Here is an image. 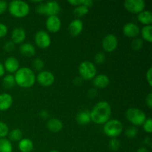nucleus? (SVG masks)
<instances>
[{
  "mask_svg": "<svg viewBox=\"0 0 152 152\" xmlns=\"http://www.w3.org/2000/svg\"><path fill=\"white\" fill-rule=\"evenodd\" d=\"M145 103H146L147 106L149 108H151L152 107V93L150 92V93L148 94V95L145 97Z\"/></svg>",
  "mask_w": 152,
  "mask_h": 152,
  "instance_id": "nucleus-41",
  "label": "nucleus"
},
{
  "mask_svg": "<svg viewBox=\"0 0 152 152\" xmlns=\"http://www.w3.org/2000/svg\"><path fill=\"white\" fill-rule=\"evenodd\" d=\"M142 128L143 130L145 131L146 133L151 134L152 133V120L151 118H147L146 120L142 124Z\"/></svg>",
  "mask_w": 152,
  "mask_h": 152,
  "instance_id": "nucleus-34",
  "label": "nucleus"
},
{
  "mask_svg": "<svg viewBox=\"0 0 152 152\" xmlns=\"http://www.w3.org/2000/svg\"><path fill=\"white\" fill-rule=\"evenodd\" d=\"M83 21L80 19H75L71 21L68 25V32L72 37H78L83 32Z\"/></svg>",
  "mask_w": 152,
  "mask_h": 152,
  "instance_id": "nucleus-13",
  "label": "nucleus"
},
{
  "mask_svg": "<svg viewBox=\"0 0 152 152\" xmlns=\"http://www.w3.org/2000/svg\"><path fill=\"white\" fill-rule=\"evenodd\" d=\"M45 26L48 31L50 33L59 32L62 26V22L58 16H48L45 22Z\"/></svg>",
  "mask_w": 152,
  "mask_h": 152,
  "instance_id": "nucleus-11",
  "label": "nucleus"
},
{
  "mask_svg": "<svg viewBox=\"0 0 152 152\" xmlns=\"http://www.w3.org/2000/svg\"><path fill=\"white\" fill-rule=\"evenodd\" d=\"M13 104V97L8 93H2L0 94V111H4L8 110Z\"/></svg>",
  "mask_w": 152,
  "mask_h": 152,
  "instance_id": "nucleus-18",
  "label": "nucleus"
},
{
  "mask_svg": "<svg viewBox=\"0 0 152 152\" xmlns=\"http://www.w3.org/2000/svg\"><path fill=\"white\" fill-rule=\"evenodd\" d=\"M109 148L112 151H117L120 147V142L117 138H111L109 142H108Z\"/></svg>",
  "mask_w": 152,
  "mask_h": 152,
  "instance_id": "nucleus-31",
  "label": "nucleus"
},
{
  "mask_svg": "<svg viewBox=\"0 0 152 152\" xmlns=\"http://www.w3.org/2000/svg\"><path fill=\"white\" fill-rule=\"evenodd\" d=\"M94 2L91 1V0H83V5L86 6L88 8H90V7H92L93 5Z\"/></svg>",
  "mask_w": 152,
  "mask_h": 152,
  "instance_id": "nucleus-44",
  "label": "nucleus"
},
{
  "mask_svg": "<svg viewBox=\"0 0 152 152\" xmlns=\"http://www.w3.org/2000/svg\"><path fill=\"white\" fill-rule=\"evenodd\" d=\"M97 94V90L96 88H91L88 91V96L90 98H94Z\"/></svg>",
  "mask_w": 152,
  "mask_h": 152,
  "instance_id": "nucleus-42",
  "label": "nucleus"
},
{
  "mask_svg": "<svg viewBox=\"0 0 152 152\" xmlns=\"http://www.w3.org/2000/svg\"><path fill=\"white\" fill-rule=\"evenodd\" d=\"M19 52L23 56H27V57H31L35 55L36 48L31 43H23L19 47Z\"/></svg>",
  "mask_w": 152,
  "mask_h": 152,
  "instance_id": "nucleus-20",
  "label": "nucleus"
},
{
  "mask_svg": "<svg viewBox=\"0 0 152 152\" xmlns=\"http://www.w3.org/2000/svg\"><path fill=\"white\" fill-rule=\"evenodd\" d=\"M40 117H42V119H47L48 117H49V114H48V112L47 111H45V110H43V111H42L41 112H40L39 114Z\"/></svg>",
  "mask_w": 152,
  "mask_h": 152,
  "instance_id": "nucleus-45",
  "label": "nucleus"
},
{
  "mask_svg": "<svg viewBox=\"0 0 152 152\" xmlns=\"http://www.w3.org/2000/svg\"><path fill=\"white\" fill-rule=\"evenodd\" d=\"M7 7H8V4L7 1L0 0V15L3 14L7 10Z\"/></svg>",
  "mask_w": 152,
  "mask_h": 152,
  "instance_id": "nucleus-39",
  "label": "nucleus"
},
{
  "mask_svg": "<svg viewBox=\"0 0 152 152\" xmlns=\"http://www.w3.org/2000/svg\"><path fill=\"white\" fill-rule=\"evenodd\" d=\"M82 80H82L80 77H77V78L74 79V85H76V86H80V85L82 84Z\"/></svg>",
  "mask_w": 152,
  "mask_h": 152,
  "instance_id": "nucleus-47",
  "label": "nucleus"
},
{
  "mask_svg": "<svg viewBox=\"0 0 152 152\" xmlns=\"http://www.w3.org/2000/svg\"><path fill=\"white\" fill-rule=\"evenodd\" d=\"M89 12V8H88L87 7L84 5H80V6H77L74 8V11H73V13L75 16L77 17L80 18L82 17V16H84L87 14Z\"/></svg>",
  "mask_w": 152,
  "mask_h": 152,
  "instance_id": "nucleus-28",
  "label": "nucleus"
},
{
  "mask_svg": "<svg viewBox=\"0 0 152 152\" xmlns=\"http://www.w3.org/2000/svg\"><path fill=\"white\" fill-rule=\"evenodd\" d=\"M126 117L128 121L134 126H141L146 120L147 117L142 110L137 108H130L126 113Z\"/></svg>",
  "mask_w": 152,
  "mask_h": 152,
  "instance_id": "nucleus-5",
  "label": "nucleus"
},
{
  "mask_svg": "<svg viewBox=\"0 0 152 152\" xmlns=\"http://www.w3.org/2000/svg\"><path fill=\"white\" fill-rule=\"evenodd\" d=\"M26 39V31L23 28L18 27L14 28L11 33V41L16 44H22Z\"/></svg>",
  "mask_w": 152,
  "mask_h": 152,
  "instance_id": "nucleus-14",
  "label": "nucleus"
},
{
  "mask_svg": "<svg viewBox=\"0 0 152 152\" xmlns=\"http://www.w3.org/2000/svg\"><path fill=\"white\" fill-rule=\"evenodd\" d=\"M111 112L110 104L106 101H100L90 111L91 120L95 124L104 125L111 118Z\"/></svg>",
  "mask_w": 152,
  "mask_h": 152,
  "instance_id": "nucleus-1",
  "label": "nucleus"
},
{
  "mask_svg": "<svg viewBox=\"0 0 152 152\" xmlns=\"http://www.w3.org/2000/svg\"><path fill=\"white\" fill-rule=\"evenodd\" d=\"M2 85L6 89H10L14 87V86L16 85L14 76L12 74H7V75L4 76L2 80Z\"/></svg>",
  "mask_w": 152,
  "mask_h": 152,
  "instance_id": "nucleus-27",
  "label": "nucleus"
},
{
  "mask_svg": "<svg viewBox=\"0 0 152 152\" xmlns=\"http://www.w3.org/2000/svg\"><path fill=\"white\" fill-rule=\"evenodd\" d=\"M132 47L134 50H139L143 47V40L140 38H134V39L132 42Z\"/></svg>",
  "mask_w": 152,
  "mask_h": 152,
  "instance_id": "nucleus-32",
  "label": "nucleus"
},
{
  "mask_svg": "<svg viewBox=\"0 0 152 152\" xmlns=\"http://www.w3.org/2000/svg\"><path fill=\"white\" fill-rule=\"evenodd\" d=\"M47 128L53 133H58L63 129V123L57 118H51L48 121Z\"/></svg>",
  "mask_w": 152,
  "mask_h": 152,
  "instance_id": "nucleus-19",
  "label": "nucleus"
},
{
  "mask_svg": "<svg viewBox=\"0 0 152 152\" xmlns=\"http://www.w3.org/2000/svg\"><path fill=\"white\" fill-rule=\"evenodd\" d=\"M9 140L13 141V142H19L22 139V136H23V133H22V130L19 129H14L9 132L8 134Z\"/></svg>",
  "mask_w": 152,
  "mask_h": 152,
  "instance_id": "nucleus-24",
  "label": "nucleus"
},
{
  "mask_svg": "<svg viewBox=\"0 0 152 152\" xmlns=\"http://www.w3.org/2000/svg\"><path fill=\"white\" fill-rule=\"evenodd\" d=\"M34 41L37 47L41 49H46L51 44L50 35L45 31H39L34 36Z\"/></svg>",
  "mask_w": 152,
  "mask_h": 152,
  "instance_id": "nucleus-8",
  "label": "nucleus"
},
{
  "mask_svg": "<svg viewBox=\"0 0 152 152\" xmlns=\"http://www.w3.org/2000/svg\"><path fill=\"white\" fill-rule=\"evenodd\" d=\"M145 77H146V81L148 83L150 87L152 86V68H149L147 71L146 74H145Z\"/></svg>",
  "mask_w": 152,
  "mask_h": 152,
  "instance_id": "nucleus-38",
  "label": "nucleus"
},
{
  "mask_svg": "<svg viewBox=\"0 0 152 152\" xmlns=\"http://www.w3.org/2000/svg\"><path fill=\"white\" fill-rule=\"evenodd\" d=\"M137 20L141 24L146 25H151L152 23V13L150 10H144L139 14H137Z\"/></svg>",
  "mask_w": 152,
  "mask_h": 152,
  "instance_id": "nucleus-23",
  "label": "nucleus"
},
{
  "mask_svg": "<svg viewBox=\"0 0 152 152\" xmlns=\"http://www.w3.org/2000/svg\"><path fill=\"white\" fill-rule=\"evenodd\" d=\"M94 61L96 64H98V65L104 63L105 61V53H104L103 52H99V53H96V54L95 55Z\"/></svg>",
  "mask_w": 152,
  "mask_h": 152,
  "instance_id": "nucleus-35",
  "label": "nucleus"
},
{
  "mask_svg": "<svg viewBox=\"0 0 152 152\" xmlns=\"http://www.w3.org/2000/svg\"><path fill=\"white\" fill-rule=\"evenodd\" d=\"M14 79L16 84L22 88H31L36 83L35 73L28 67L19 68L15 73Z\"/></svg>",
  "mask_w": 152,
  "mask_h": 152,
  "instance_id": "nucleus-2",
  "label": "nucleus"
},
{
  "mask_svg": "<svg viewBox=\"0 0 152 152\" xmlns=\"http://www.w3.org/2000/svg\"><path fill=\"white\" fill-rule=\"evenodd\" d=\"M4 70L10 74L16 73L19 68V62L18 59L14 56H10L7 58L4 63Z\"/></svg>",
  "mask_w": 152,
  "mask_h": 152,
  "instance_id": "nucleus-16",
  "label": "nucleus"
},
{
  "mask_svg": "<svg viewBox=\"0 0 152 152\" xmlns=\"http://www.w3.org/2000/svg\"><path fill=\"white\" fill-rule=\"evenodd\" d=\"M80 77L84 80H94L96 76V68L93 62L90 61H83L79 65Z\"/></svg>",
  "mask_w": 152,
  "mask_h": 152,
  "instance_id": "nucleus-6",
  "label": "nucleus"
},
{
  "mask_svg": "<svg viewBox=\"0 0 152 152\" xmlns=\"http://www.w3.org/2000/svg\"><path fill=\"white\" fill-rule=\"evenodd\" d=\"M68 2L69 3V4H72L73 6L77 7V6H80L83 4V0H70V1H68Z\"/></svg>",
  "mask_w": 152,
  "mask_h": 152,
  "instance_id": "nucleus-43",
  "label": "nucleus"
},
{
  "mask_svg": "<svg viewBox=\"0 0 152 152\" xmlns=\"http://www.w3.org/2000/svg\"><path fill=\"white\" fill-rule=\"evenodd\" d=\"M36 81L44 87L52 86L55 81V77L53 73L49 71H42L36 76Z\"/></svg>",
  "mask_w": 152,
  "mask_h": 152,
  "instance_id": "nucleus-10",
  "label": "nucleus"
},
{
  "mask_svg": "<svg viewBox=\"0 0 152 152\" xmlns=\"http://www.w3.org/2000/svg\"><path fill=\"white\" fill-rule=\"evenodd\" d=\"M8 11L11 16L16 18H24L30 13V6L26 1L13 0L8 4Z\"/></svg>",
  "mask_w": 152,
  "mask_h": 152,
  "instance_id": "nucleus-3",
  "label": "nucleus"
},
{
  "mask_svg": "<svg viewBox=\"0 0 152 152\" xmlns=\"http://www.w3.org/2000/svg\"><path fill=\"white\" fill-rule=\"evenodd\" d=\"M123 131V125L118 120H109L104 124L103 132L110 138H117Z\"/></svg>",
  "mask_w": 152,
  "mask_h": 152,
  "instance_id": "nucleus-4",
  "label": "nucleus"
},
{
  "mask_svg": "<svg viewBox=\"0 0 152 152\" xmlns=\"http://www.w3.org/2000/svg\"><path fill=\"white\" fill-rule=\"evenodd\" d=\"M36 10H37V13H39V14L45 15V3H39L36 7Z\"/></svg>",
  "mask_w": 152,
  "mask_h": 152,
  "instance_id": "nucleus-40",
  "label": "nucleus"
},
{
  "mask_svg": "<svg viewBox=\"0 0 152 152\" xmlns=\"http://www.w3.org/2000/svg\"><path fill=\"white\" fill-rule=\"evenodd\" d=\"M0 152H13V145L8 139H0Z\"/></svg>",
  "mask_w": 152,
  "mask_h": 152,
  "instance_id": "nucleus-26",
  "label": "nucleus"
},
{
  "mask_svg": "<svg viewBox=\"0 0 152 152\" xmlns=\"http://www.w3.org/2000/svg\"><path fill=\"white\" fill-rule=\"evenodd\" d=\"M60 10V5L57 1H50L45 3V15L48 16H57Z\"/></svg>",
  "mask_w": 152,
  "mask_h": 152,
  "instance_id": "nucleus-15",
  "label": "nucleus"
},
{
  "mask_svg": "<svg viewBox=\"0 0 152 152\" xmlns=\"http://www.w3.org/2000/svg\"><path fill=\"white\" fill-rule=\"evenodd\" d=\"M4 72H5V70H4V65H3V64L1 62H0V78L4 76Z\"/></svg>",
  "mask_w": 152,
  "mask_h": 152,
  "instance_id": "nucleus-46",
  "label": "nucleus"
},
{
  "mask_svg": "<svg viewBox=\"0 0 152 152\" xmlns=\"http://www.w3.org/2000/svg\"><path fill=\"white\" fill-rule=\"evenodd\" d=\"M145 143L148 144V145H149L150 146H151V140H150L149 137H148V138H147V139H145Z\"/></svg>",
  "mask_w": 152,
  "mask_h": 152,
  "instance_id": "nucleus-49",
  "label": "nucleus"
},
{
  "mask_svg": "<svg viewBox=\"0 0 152 152\" xmlns=\"http://www.w3.org/2000/svg\"><path fill=\"white\" fill-rule=\"evenodd\" d=\"M118 39L114 34H109L105 36L102 42V47L107 53H111L117 48Z\"/></svg>",
  "mask_w": 152,
  "mask_h": 152,
  "instance_id": "nucleus-9",
  "label": "nucleus"
},
{
  "mask_svg": "<svg viewBox=\"0 0 152 152\" xmlns=\"http://www.w3.org/2000/svg\"><path fill=\"white\" fill-rule=\"evenodd\" d=\"M33 67L34 68V69L36 70V71H42L43 68H44V65H45V63H44V61L42 60V59H40V58H37V59H34V61H33Z\"/></svg>",
  "mask_w": 152,
  "mask_h": 152,
  "instance_id": "nucleus-33",
  "label": "nucleus"
},
{
  "mask_svg": "<svg viewBox=\"0 0 152 152\" xmlns=\"http://www.w3.org/2000/svg\"><path fill=\"white\" fill-rule=\"evenodd\" d=\"M9 128L4 122L0 121V139L5 138L9 134Z\"/></svg>",
  "mask_w": 152,
  "mask_h": 152,
  "instance_id": "nucleus-30",
  "label": "nucleus"
},
{
  "mask_svg": "<svg viewBox=\"0 0 152 152\" xmlns=\"http://www.w3.org/2000/svg\"><path fill=\"white\" fill-rule=\"evenodd\" d=\"M110 79L105 74H99L96 75L93 80V84L95 88L102 89L106 88L109 85Z\"/></svg>",
  "mask_w": 152,
  "mask_h": 152,
  "instance_id": "nucleus-17",
  "label": "nucleus"
},
{
  "mask_svg": "<svg viewBox=\"0 0 152 152\" xmlns=\"http://www.w3.org/2000/svg\"><path fill=\"white\" fill-rule=\"evenodd\" d=\"M76 121L78 124L81 125V126H86V125L90 123L91 121L90 111H86V110L80 111L76 116Z\"/></svg>",
  "mask_w": 152,
  "mask_h": 152,
  "instance_id": "nucleus-22",
  "label": "nucleus"
},
{
  "mask_svg": "<svg viewBox=\"0 0 152 152\" xmlns=\"http://www.w3.org/2000/svg\"><path fill=\"white\" fill-rule=\"evenodd\" d=\"M34 148V142L28 138H22L18 143V148L21 152H31Z\"/></svg>",
  "mask_w": 152,
  "mask_h": 152,
  "instance_id": "nucleus-21",
  "label": "nucleus"
},
{
  "mask_svg": "<svg viewBox=\"0 0 152 152\" xmlns=\"http://www.w3.org/2000/svg\"><path fill=\"white\" fill-rule=\"evenodd\" d=\"M136 152H150V151H148V148H145V147H142V148H138L137 151Z\"/></svg>",
  "mask_w": 152,
  "mask_h": 152,
  "instance_id": "nucleus-48",
  "label": "nucleus"
},
{
  "mask_svg": "<svg viewBox=\"0 0 152 152\" xmlns=\"http://www.w3.org/2000/svg\"><path fill=\"white\" fill-rule=\"evenodd\" d=\"M138 130L135 126H131V127L126 129L125 131V134L129 139H133L137 136Z\"/></svg>",
  "mask_w": 152,
  "mask_h": 152,
  "instance_id": "nucleus-29",
  "label": "nucleus"
},
{
  "mask_svg": "<svg viewBox=\"0 0 152 152\" xmlns=\"http://www.w3.org/2000/svg\"><path fill=\"white\" fill-rule=\"evenodd\" d=\"M124 7L129 13L137 15L145 10V2L143 0H126Z\"/></svg>",
  "mask_w": 152,
  "mask_h": 152,
  "instance_id": "nucleus-7",
  "label": "nucleus"
},
{
  "mask_svg": "<svg viewBox=\"0 0 152 152\" xmlns=\"http://www.w3.org/2000/svg\"><path fill=\"white\" fill-rule=\"evenodd\" d=\"M4 50H5L6 52H11L13 51V49L15 48V44L13 42L10 40V41H7L4 43Z\"/></svg>",
  "mask_w": 152,
  "mask_h": 152,
  "instance_id": "nucleus-36",
  "label": "nucleus"
},
{
  "mask_svg": "<svg viewBox=\"0 0 152 152\" xmlns=\"http://www.w3.org/2000/svg\"><path fill=\"white\" fill-rule=\"evenodd\" d=\"M8 32L7 27L4 23L0 22V38H3L5 37Z\"/></svg>",
  "mask_w": 152,
  "mask_h": 152,
  "instance_id": "nucleus-37",
  "label": "nucleus"
},
{
  "mask_svg": "<svg viewBox=\"0 0 152 152\" xmlns=\"http://www.w3.org/2000/svg\"><path fill=\"white\" fill-rule=\"evenodd\" d=\"M123 33L129 38H137L140 34V29L137 24L128 22L123 26Z\"/></svg>",
  "mask_w": 152,
  "mask_h": 152,
  "instance_id": "nucleus-12",
  "label": "nucleus"
},
{
  "mask_svg": "<svg viewBox=\"0 0 152 152\" xmlns=\"http://www.w3.org/2000/svg\"><path fill=\"white\" fill-rule=\"evenodd\" d=\"M49 152H60V151H57V150H51V151H49Z\"/></svg>",
  "mask_w": 152,
  "mask_h": 152,
  "instance_id": "nucleus-50",
  "label": "nucleus"
},
{
  "mask_svg": "<svg viewBox=\"0 0 152 152\" xmlns=\"http://www.w3.org/2000/svg\"><path fill=\"white\" fill-rule=\"evenodd\" d=\"M152 26L151 25H146L144 26L140 31L141 36L142 38L145 41L151 43L152 42Z\"/></svg>",
  "mask_w": 152,
  "mask_h": 152,
  "instance_id": "nucleus-25",
  "label": "nucleus"
}]
</instances>
